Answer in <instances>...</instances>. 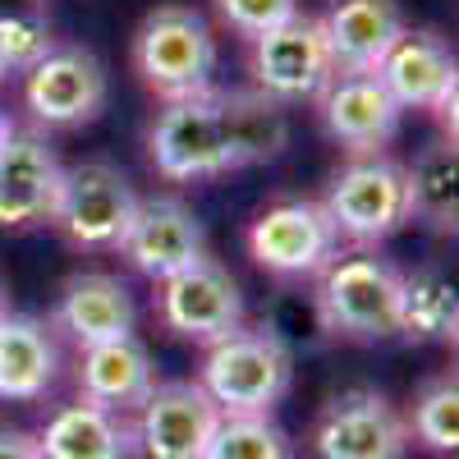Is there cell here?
<instances>
[{"instance_id": "cell-1", "label": "cell", "mask_w": 459, "mask_h": 459, "mask_svg": "<svg viewBox=\"0 0 459 459\" xmlns=\"http://www.w3.org/2000/svg\"><path fill=\"white\" fill-rule=\"evenodd\" d=\"M400 290L404 272L372 248L335 253L313 290L317 326L350 344H381L400 335Z\"/></svg>"}, {"instance_id": "cell-2", "label": "cell", "mask_w": 459, "mask_h": 459, "mask_svg": "<svg viewBox=\"0 0 459 459\" xmlns=\"http://www.w3.org/2000/svg\"><path fill=\"white\" fill-rule=\"evenodd\" d=\"M134 74L161 101L212 92L216 37L207 19L194 5H157L134 32Z\"/></svg>"}, {"instance_id": "cell-3", "label": "cell", "mask_w": 459, "mask_h": 459, "mask_svg": "<svg viewBox=\"0 0 459 459\" xmlns=\"http://www.w3.org/2000/svg\"><path fill=\"white\" fill-rule=\"evenodd\" d=\"M294 381V354L272 326H239L207 344L198 386L221 413H272Z\"/></svg>"}, {"instance_id": "cell-4", "label": "cell", "mask_w": 459, "mask_h": 459, "mask_svg": "<svg viewBox=\"0 0 459 459\" xmlns=\"http://www.w3.org/2000/svg\"><path fill=\"white\" fill-rule=\"evenodd\" d=\"M322 207L335 225V235L359 248H377L381 239L400 235L413 221L404 166L386 157V152H363V157L344 161L326 184Z\"/></svg>"}, {"instance_id": "cell-5", "label": "cell", "mask_w": 459, "mask_h": 459, "mask_svg": "<svg viewBox=\"0 0 459 459\" xmlns=\"http://www.w3.org/2000/svg\"><path fill=\"white\" fill-rule=\"evenodd\" d=\"M147 157L157 166V175L170 184L216 179V175L235 170V152H230L225 110H221L216 88L203 97L166 101L147 129Z\"/></svg>"}, {"instance_id": "cell-6", "label": "cell", "mask_w": 459, "mask_h": 459, "mask_svg": "<svg viewBox=\"0 0 459 459\" xmlns=\"http://www.w3.org/2000/svg\"><path fill=\"white\" fill-rule=\"evenodd\" d=\"M138 194L120 166L110 161H79L60 175V198L51 225L65 235V244L83 253H115L134 221Z\"/></svg>"}, {"instance_id": "cell-7", "label": "cell", "mask_w": 459, "mask_h": 459, "mask_svg": "<svg viewBox=\"0 0 459 459\" xmlns=\"http://www.w3.org/2000/svg\"><path fill=\"white\" fill-rule=\"evenodd\" d=\"M335 253H340V235L326 207L313 198H276L248 225V257L266 276H281V281L317 276Z\"/></svg>"}, {"instance_id": "cell-8", "label": "cell", "mask_w": 459, "mask_h": 459, "mask_svg": "<svg viewBox=\"0 0 459 459\" xmlns=\"http://www.w3.org/2000/svg\"><path fill=\"white\" fill-rule=\"evenodd\" d=\"M106 106V65L74 42H56L23 74V110L37 129H79Z\"/></svg>"}, {"instance_id": "cell-9", "label": "cell", "mask_w": 459, "mask_h": 459, "mask_svg": "<svg viewBox=\"0 0 459 459\" xmlns=\"http://www.w3.org/2000/svg\"><path fill=\"white\" fill-rule=\"evenodd\" d=\"M308 441L317 459H404L413 446L404 413L372 386L331 395Z\"/></svg>"}, {"instance_id": "cell-10", "label": "cell", "mask_w": 459, "mask_h": 459, "mask_svg": "<svg viewBox=\"0 0 459 459\" xmlns=\"http://www.w3.org/2000/svg\"><path fill=\"white\" fill-rule=\"evenodd\" d=\"M157 317L170 335L207 344L244 326V290L216 257H203L184 272L157 281Z\"/></svg>"}, {"instance_id": "cell-11", "label": "cell", "mask_w": 459, "mask_h": 459, "mask_svg": "<svg viewBox=\"0 0 459 459\" xmlns=\"http://www.w3.org/2000/svg\"><path fill=\"white\" fill-rule=\"evenodd\" d=\"M115 253H120L138 276H147L157 285V281H166V276H175L184 266L207 257V225L198 221V212L184 198L152 194V198H138L134 221H129Z\"/></svg>"}, {"instance_id": "cell-12", "label": "cell", "mask_w": 459, "mask_h": 459, "mask_svg": "<svg viewBox=\"0 0 459 459\" xmlns=\"http://www.w3.org/2000/svg\"><path fill=\"white\" fill-rule=\"evenodd\" d=\"M248 69H253V88L266 92L272 101H281V106L317 97L322 83L335 74L326 37H322V23L313 14H294L290 23L253 37Z\"/></svg>"}, {"instance_id": "cell-13", "label": "cell", "mask_w": 459, "mask_h": 459, "mask_svg": "<svg viewBox=\"0 0 459 459\" xmlns=\"http://www.w3.org/2000/svg\"><path fill=\"white\" fill-rule=\"evenodd\" d=\"M317 115H322V129L350 157L386 152L404 120V110L395 106V97L377 74H331L317 92Z\"/></svg>"}, {"instance_id": "cell-14", "label": "cell", "mask_w": 459, "mask_h": 459, "mask_svg": "<svg viewBox=\"0 0 459 459\" xmlns=\"http://www.w3.org/2000/svg\"><path fill=\"white\" fill-rule=\"evenodd\" d=\"M216 423L221 409L198 381H157V391L138 409L134 441L143 459H203Z\"/></svg>"}, {"instance_id": "cell-15", "label": "cell", "mask_w": 459, "mask_h": 459, "mask_svg": "<svg viewBox=\"0 0 459 459\" xmlns=\"http://www.w3.org/2000/svg\"><path fill=\"white\" fill-rule=\"evenodd\" d=\"M60 175L65 166L42 134H14L0 147V230L51 225Z\"/></svg>"}, {"instance_id": "cell-16", "label": "cell", "mask_w": 459, "mask_h": 459, "mask_svg": "<svg viewBox=\"0 0 459 459\" xmlns=\"http://www.w3.org/2000/svg\"><path fill=\"white\" fill-rule=\"evenodd\" d=\"M51 322H56V331L65 340L79 344V350H92V344L134 335L138 308H134V294H129V285L120 276H110V272H74L60 285Z\"/></svg>"}, {"instance_id": "cell-17", "label": "cell", "mask_w": 459, "mask_h": 459, "mask_svg": "<svg viewBox=\"0 0 459 459\" xmlns=\"http://www.w3.org/2000/svg\"><path fill=\"white\" fill-rule=\"evenodd\" d=\"M335 74H377L381 56L409 28L400 0H326L317 19Z\"/></svg>"}, {"instance_id": "cell-18", "label": "cell", "mask_w": 459, "mask_h": 459, "mask_svg": "<svg viewBox=\"0 0 459 459\" xmlns=\"http://www.w3.org/2000/svg\"><path fill=\"white\" fill-rule=\"evenodd\" d=\"M377 79L386 83L400 110H432L455 83V51L446 47V37L432 28H404L395 37V47L381 56Z\"/></svg>"}, {"instance_id": "cell-19", "label": "cell", "mask_w": 459, "mask_h": 459, "mask_svg": "<svg viewBox=\"0 0 459 459\" xmlns=\"http://www.w3.org/2000/svg\"><path fill=\"white\" fill-rule=\"evenodd\" d=\"M79 400H92L110 413H138L143 400L157 391V368L138 335H120L79 350Z\"/></svg>"}, {"instance_id": "cell-20", "label": "cell", "mask_w": 459, "mask_h": 459, "mask_svg": "<svg viewBox=\"0 0 459 459\" xmlns=\"http://www.w3.org/2000/svg\"><path fill=\"white\" fill-rule=\"evenodd\" d=\"M60 350L42 317L32 313H5L0 317V400H42L56 386Z\"/></svg>"}, {"instance_id": "cell-21", "label": "cell", "mask_w": 459, "mask_h": 459, "mask_svg": "<svg viewBox=\"0 0 459 459\" xmlns=\"http://www.w3.org/2000/svg\"><path fill=\"white\" fill-rule=\"evenodd\" d=\"M37 446H42L47 459H125L134 432L125 428L120 413H110L92 400H74L47 418Z\"/></svg>"}, {"instance_id": "cell-22", "label": "cell", "mask_w": 459, "mask_h": 459, "mask_svg": "<svg viewBox=\"0 0 459 459\" xmlns=\"http://www.w3.org/2000/svg\"><path fill=\"white\" fill-rule=\"evenodd\" d=\"M221 110H225V134H230V152H235V170L244 166H262L276 161L285 143H290V115L281 101H272L257 88H230L221 92Z\"/></svg>"}, {"instance_id": "cell-23", "label": "cell", "mask_w": 459, "mask_h": 459, "mask_svg": "<svg viewBox=\"0 0 459 459\" xmlns=\"http://www.w3.org/2000/svg\"><path fill=\"white\" fill-rule=\"evenodd\" d=\"M459 331V294L446 266L423 262L404 272L400 290V335L409 344H446Z\"/></svg>"}, {"instance_id": "cell-24", "label": "cell", "mask_w": 459, "mask_h": 459, "mask_svg": "<svg viewBox=\"0 0 459 459\" xmlns=\"http://www.w3.org/2000/svg\"><path fill=\"white\" fill-rule=\"evenodd\" d=\"M409 179V216L432 225L437 235H450L455 216H459V161H455V143L450 138H432L423 152L413 157V166H404Z\"/></svg>"}, {"instance_id": "cell-25", "label": "cell", "mask_w": 459, "mask_h": 459, "mask_svg": "<svg viewBox=\"0 0 459 459\" xmlns=\"http://www.w3.org/2000/svg\"><path fill=\"white\" fill-rule=\"evenodd\" d=\"M404 423H409V441H418L432 455L455 459V450H459V381H455V372L432 377L413 395V409L404 413Z\"/></svg>"}, {"instance_id": "cell-26", "label": "cell", "mask_w": 459, "mask_h": 459, "mask_svg": "<svg viewBox=\"0 0 459 459\" xmlns=\"http://www.w3.org/2000/svg\"><path fill=\"white\" fill-rule=\"evenodd\" d=\"M203 459H294V446L272 413H221Z\"/></svg>"}, {"instance_id": "cell-27", "label": "cell", "mask_w": 459, "mask_h": 459, "mask_svg": "<svg viewBox=\"0 0 459 459\" xmlns=\"http://www.w3.org/2000/svg\"><path fill=\"white\" fill-rule=\"evenodd\" d=\"M56 47L51 19L37 5H10L0 10V65L10 74H28L37 60Z\"/></svg>"}, {"instance_id": "cell-28", "label": "cell", "mask_w": 459, "mask_h": 459, "mask_svg": "<svg viewBox=\"0 0 459 459\" xmlns=\"http://www.w3.org/2000/svg\"><path fill=\"white\" fill-rule=\"evenodd\" d=\"M212 10H216L221 28H230L235 37H244V42L290 23L294 14H303L299 0H212Z\"/></svg>"}, {"instance_id": "cell-29", "label": "cell", "mask_w": 459, "mask_h": 459, "mask_svg": "<svg viewBox=\"0 0 459 459\" xmlns=\"http://www.w3.org/2000/svg\"><path fill=\"white\" fill-rule=\"evenodd\" d=\"M0 459H47V455H42V446H37V437L0 428Z\"/></svg>"}, {"instance_id": "cell-30", "label": "cell", "mask_w": 459, "mask_h": 459, "mask_svg": "<svg viewBox=\"0 0 459 459\" xmlns=\"http://www.w3.org/2000/svg\"><path fill=\"white\" fill-rule=\"evenodd\" d=\"M14 134H19V125H14V115H10L5 106H0V147H5V143H10Z\"/></svg>"}, {"instance_id": "cell-31", "label": "cell", "mask_w": 459, "mask_h": 459, "mask_svg": "<svg viewBox=\"0 0 459 459\" xmlns=\"http://www.w3.org/2000/svg\"><path fill=\"white\" fill-rule=\"evenodd\" d=\"M10 313V290H5V276H0V317Z\"/></svg>"}, {"instance_id": "cell-32", "label": "cell", "mask_w": 459, "mask_h": 459, "mask_svg": "<svg viewBox=\"0 0 459 459\" xmlns=\"http://www.w3.org/2000/svg\"><path fill=\"white\" fill-rule=\"evenodd\" d=\"M5 79H10V69H5V65H0V88H5Z\"/></svg>"}]
</instances>
